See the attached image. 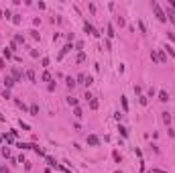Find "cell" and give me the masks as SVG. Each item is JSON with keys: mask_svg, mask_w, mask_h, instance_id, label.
<instances>
[{"mask_svg": "<svg viewBox=\"0 0 175 173\" xmlns=\"http://www.w3.org/2000/svg\"><path fill=\"white\" fill-rule=\"evenodd\" d=\"M151 6H153V12H155V16L161 20V23H165L167 20V16H165V12H163V8L157 4V2H151Z\"/></svg>", "mask_w": 175, "mask_h": 173, "instance_id": "6da1fadb", "label": "cell"}, {"mask_svg": "<svg viewBox=\"0 0 175 173\" xmlns=\"http://www.w3.org/2000/svg\"><path fill=\"white\" fill-rule=\"evenodd\" d=\"M84 31H86L88 35H92V37H100V33H98V29H96L94 25H90V23H84Z\"/></svg>", "mask_w": 175, "mask_h": 173, "instance_id": "7a4b0ae2", "label": "cell"}, {"mask_svg": "<svg viewBox=\"0 0 175 173\" xmlns=\"http://www.w3.org/2000/svg\"><path fill=\"white\" fill-rule=\"evenodd\" d=\"M71 49H73V47H71V43H67L65 47H63V49H61V51H59V55H57V59L61 61V59H63V57H65V55H67V53L71 51Z\"/></svg>", "mask_w": 175, "mask_h": 173, "instance_id": "3957f363", "label": "cell"}, {"mask_svg": "<svg viewBox=\"0 0 175 173\" xmlns=\"http://www.w3.org/2000/svg\"><path fill=\"white\" fill-rule=\"evenodd\" d=\"M157 53V61L159 63H167V53L163 51V49H159V51H155Z\"/></svg>", "mask_w": 175, "mask_h": 173, "instance_id": "277c9868", "label": "cell"}, {"mask_svg": "<svg viewBox=\"0 0 175 173\" xmlns=\"http://www.w3.org/2000/svg\"><path fill=\"white\" fill-rule=\"evenodd\" d=\"M88 145H90V147H98V145H100V138H98L96 134H90V136H88Z\"/></svg>", "mask_w": 175, "mask_h": 173, "instance_id": "5b68a950", "label": "cell"}, {"mask_svg": "<svg viewBox=\"0 0 175 173\" xmlns=\"http://www.w3.org/2000/svg\"><path fill=\"white\" fill-rule=\"evenodd\" d=\"M10 73H12V80H14V82H20V78H23V73H20V69H16V67H12V71H10Z\"/></svg>", "mask_w": 175, "mask_h": 173, "instance_id": "8992f818", "label": "cell"}, {"mask_svg": "<svg viewBox=\"0 0 175 173\" xmlns=\"http://www.w3.org/2000/svg\"><path fill=\"white\" fill-rule=\"evenodd\" d=\"M14 84H16V82L12 80V76H6V78H4V86H6V90H10Z\"/></svg>", "mask_w": 175, "mask_h": 173, "instance_id": "52a82bcc", "label": "cell"}, {"mask_svg": "<svg viewBox=\"0 0 175 173\" xmlns=\"http://www.w3.org/2000/svg\"><path fill=\"white\" fill-rule=\"evenodd\" d=\"M161 120H163V124L169 126V124H171V114H169V112H163V114H161Z\"/></svg>", "mask_w": 175, "mask_h": 173, "instance_id": "ba28073f", "label": "cell"}, {"mask_svg": "<svg viewBox=\"0 0 175 173\" xmlns=\"http://www.w3.org/2000/svg\"><path fill=\"white\" fill-rule=\"evenodd\" d=\"M106 35H108V39H114V37H116V33H114V27H112V25H108V27H106Z\"/></svg>", "mask_w": 175, "mask_h": 173, "instance_id": "9c48e42d", "label": "cell"}, {"mask_svg": "<svg viewBox=\"0 0 175 173\" xmlns=\"http://www.w3.org/2000/svg\"><path fill=\"white\" fill-rule=\"evenodd\" d=\"M159 100H161V102H169V94H167L165 90H161V92H159Z\"/></svg>", "mask_w": 175, "mask_h": 173, "instance_id": "30bf717a", "label": "cell"}, {"mask_svg": "<svg viewBox=\"0 0 175 173\" xmlns=\"http://www.w3.org/2000/svg\"><path fill=\"white\" fill-rule=\"evenodd\" d=\"M120 104H122V112H128V102H126V96H120Z\"/></svg>", "mask_w": 175, "mask_h": 173, "instance_id": "8fae6325", "label": "cell"}, {"mask_svg": "<svg viewBox=\"0 0 175 173\" xmlns=\"http://www.w3.org/2000/svg\"><path fill=\"white\" fill-rule=\"evenodd\" d=\"M163 51H165V53H169V55L175 59V49L171 47V45H165V47H163Z\"/></svg>", "mask_w": 175, "mask_h": 173, "instance_id": "7c38bea8", "label": "cell"}, {"mask_svg": "<svg viewBox=\"0 0 175 173\" xmlns=\"http://www.w3.org/2000/svg\"><path fill=\"white\" fill-rule=\"evenodd\" d=\"M25 76H27V80H29V82H37V78H35V71H33V69H29Z\"/></svg>", "mask_w": 175, "mask_h": 173, "instance_id": "4fadbf2b", "label": "cell"}, {"mask_svg": "<svg viewBox=\"0 0 175 173\" xmlns=\"http://www.w3.org/2000/svg\"><path fill=\"white\" fill-rule=\"evenodd\" d=\"M18 149L20 151H29V149H33V145L31 143H18Z\"/></svg>", "mask_w": 175, "mask_h": 173, "instance_id": "5bb4252c", "label": "cell"}, {"mask_svg": "<svg viewBox=\"0 0 175 173\" xmlns=\"http://www.w3.org/2000/svg\"><path fill=\"white\" fill-rule=\"evenodd\" d=\"M86 59H88V57H86V53H84V51H80V53H78V57H76V61H78V63H84Z\"/></svg>", "mask_w": 175, "mask_h": 173, "instance_id": "9a60e30c", "label": "cell"}, {"mask_svg": "<svg viewBox=\"0 0 175 173\" xmlns=\"http://www.w3.org/2000/svg\"><path fill=\"white\" fill-rule=\"evenodd\" d=\"M33 151H35L37 155H41V157H47V153H45V151L41 149V147H37V145H33Z\"/></svg>", "mask_w": 175, "mask_h": 173, "instance_id": "2e32d148", "label": "cell"}, {"mask_svg": "<svg viewBox=\"0 0 175 173\" xmlns=\"http://www.w3.org/2000/svg\"><path fill=\"white\" fill-rule=\"evenodd\" d=\"M65 84H67V88H69V90H73V88H76V84H78V82H76L73 78H67V80H65Z\"/></svg>", "mask_w": 175, "mask_h": 173, "instance_id": "e0dca14e", "label": "cell"}, {"mask_svg": "<svg viewBox=\"0 0 175 173\" xmlns=\"http://www.w3.org/2000/svg\"><path fill=\"white\" fill-rule=\"evenodd\" d=\"M29 112H31L33 116H39V106H37V104H33V106L29 108Z\"/></svg>", "mask_w": 175, "mask_h": 173, "instance_id": "ac0fdd59", "label": "cell"}, {"mask_svg": "<svg viewBox=\"0 0 175 173\" xmlns=\"http://www.w3.org/2000/svg\"><path fill=\"white\" fill-rule=\"evenodd\" d=\"M2 138L6 141V145H10V143H14V134H12V132H10V134H4Z\"/></svg>", "mask_w": 175, "mask_h": 173, "instance_id": "d6986e66", "label": "cell"}, {"mask_svg": "<svg viewBox=\"0 0 175 173\" xmlns=\"http://www.w3.org/2000/svg\"><path fill=\"white\" fill-rule=\"evenodd\" d=\"M165 16H169V20H171V23L175 25V10H169V8H167V12H165Z\"/></svg>", "mask_w": 175, "mask_h": 173, "instance_id": "ffe728a7", "label": "cell"}, {"mask_svg": "<svg viewBox=\"0 0 175 173\" xmlns=\"http://www.w3.org/2000/svg\"><path fill=\"white\" fill-rule=\"evenodd\" d=\"M10 20H12V25H20V14H12Z\"/></svg>", "mask_w": 175, "mask_h": 173, "instance_id": "44dd1931", "label": "cell"}, {"mask_svg": "<svg viewBox=\"0 0 175 173\" xmlns=\"http://www.w3.org/2000/svg\"><path fill=\"white\" fill-rule=\"evenodd\" d=\"M73 116H76V118H82V116H84L82 108H78V106H76V108H73Z\"/></svg>", "mask_w": 175, "mask_h": 173, "instance_id": "7402d4cb", "label": "cell"}, {"mask_svg": "<svg viewBox=\"0 0 175 173\" xmlns=\"http://www.w3.org/2000/svg\"><path fill=\"white\" fill-rule=\"evenodd\" d=\"M29 33H31V37H33V39L41 41V35H39V31H35V29H33V31H29Z\"/></svg>", "mask_w": 175, "mask_h": 173, "instance_id": "603a6c76", "label": "cell"}, {"mask_svg": "<svg viewBox=\"0 0 175 173\" xmlns=\"http://www.w3.org/2000/svg\"><path fill=\"white\" fill-rule=\"evenodd\" d=\"M90 108H92V110H98V100H96V98L90 100Z\"/></svg>", "mask_w": 175, "mask_h": 173, "instance_id": "cb8c5ba5", "label": "cell"}, {"mask_svg": "<svg viewBox=\"0 0 175 173\" xmlns=\"http://www.w3.org/2000/svg\"><path fill=\"white\" fill-rule=\"evenodd\" d=\"M14 104H16V106H18L20 110H29V108L25 106V102H23V100H14Z\"/></svg>", "mask_w": 175, "mask_h": 173, "instance_id": "d4e9b609", "label": "cell"}, {"mask_svg": "<svg viewBox=\"0 0 175 173\" xmlns=\"http://www.w3.org/2000/svg\"><path fill=\"white\" fill-rule=\"evenodd\" d=\"M92 84H94V78H92V76H86V82H84V86H86V88H90Z\"/></svg>", "mask_w": 175, "mask_h": 173, "instance_id": "484cf974", "label": "cell"}, {"mask_svg": "<svg viewBox=\"0 0 175 173\" xmlns=\"http://www.w3.org/2000/svg\"><path fill=\"white\" fill-rule=\"evenodd\" d=\"M67 104H69V106H73V108H76V106H78V100H76V98H71V96H69V98H67Z\"/></svg>", "mask_w": 175, "mask_h": 173, "instance_id": "4316f807", "label": "cell"}, {"mask_svg": "<svg viewBox=\"0 0 175 173\" xmlns=\"http://www.w3.org/2000/svg\"><path fill=\"white\" fill-rule=\"evenodd\" d=\"M2 155H4L6 159H10V149H8V147H2Z\"/></svg>", "mask_w": 175, "mask_h": 173, "instance_id": "83f0119b", "label": "cell"}, {"mask_svg": "<svg viewBox=\"0 0 175 173\" xmlns=\"http://www.w3.org/2000/svg\"><path fill=\"white\" fill-rule=\"evenodd\" d=\"M112 157H114V161H116V163H120V161H122V157H120V153H118V151H114V153H112Z\"/></svg>", "mask_w": 175, "mask_h": 173, "instance_id": "f1b7e54d", "label": "cell"}, {"mask_svg": "<svg viewBox=\"0 0 175 173\" xmlns=\"http://www.w3.org/2000/svg\"><path fill=\"white\" fill-rule=\"evenodd\" d=\"M41 80H43V82H51V73H49V71H45L43 76H41Z\"/></svg>", "mask_w": 175, "mask_h": 173, "instance_id": "f546056e", "label": "cell"}, {"mask_svg": "<svg viewBox=\"0 0 175 173\" xmlns=\"http://www.w3.org/2000/svg\"><path fill=\"white\" fill-rule=\"evenodd\" d=\"M138 102H140V106H147V104H149V100H147V96H140V98H138Z\"/></svg>", "mask_w": 175, "mask_h": 173, "instance_id": "4dcf8cb0", "label": "cell"}, {"mask_svg": "<svg viewBox=\"0 0 175 173\" xmlns=\"http://www.w3.org/2000/svg\"><path fill=\"white\" fill-rule=\"evenodd\" d=\"M45 159H47V163H49L51 167H57V163H55V159H53V157H45Z\"/></svg>", "mask_w": 175, "mask_h": 173, "instance_id": "1f68e13d", "label": "cell"}, {"mask_svg": "<svg viewBox=\"0 0 175 173\" xmlns=\"http://www.w3.org/2000/svg\"><path fill=\"white\" fill-rule=\"evenodd\" d=\"M18 126H20V129H23V130H31V126H29V124H27V122H23V120H20V122H18Z\"/></svg>", "mask_w": 175, "mask_h": 173, "instance_id": "d6a6232c", "label": "cell"}, {"mask_svg": "<svg viewBox=\"0 0 175 173\" xmlns=\"http://www.w3.org/2000/svg\"><path fill=\"white\" fill-rule=\"evenodd\" d=\"M138 29H140V33H147V27H145L143 20H138Z\"/></svg>", "mask_w": 175, "mask_h": 173, "instance_id": "836d02e7", "label": "cell"}, {"mask_svg": "<svg viewBox=\"0 0 175 173\" xmlns=\"http://www.w3.org/2000/svg\"><path fill=\"white\" fill-rule=\"evenodd\" d=\"M14 43H25V37H23V35H16V37H14Z\"/></svg>", "mask_w": 175, "mask_h": 173, "instance_id": "e575fe53", "label": "cell"}, {"mask_svg": "<svg viewBox=\"0 0 175 173\" xmlns=\"http://www.w3.org/2000/svg\"><path fill=\"white\" fill-rule=\"evenodd\" d=\"M118 130H120V134H122V136H128V130L124 129V126H118Z\"/></svg>", "mask_w": 175, "mask_h": 173, "instance_id": "d590c367", "label": "cell"}, {"mask_svg": "<svg viewBox=\"0 0 175 173\" xmlns=\"http://www.w3.org/2000/svg\"><path fill=\"white\" fill-rule=\"evenodd\" d=\"M76 49H78V51H84V43H82V41H78V43H76Z\"/></svg>", "mask_w": 175, "mask_h": 173, "instance_id": "8d00e7d4", "label": "cell"}, {"mask_svg": "<svg viewBox=\"0 0 175 173\" xmlns=\"http://www.w3.org/2000/svg\"><path fill=\"white\" fill-rule=\"evenodd\" d=\"M78 82H80V84H84V82H86V76H84V73H80V76H78Z\"/></svg>", "mask_w": 175, "mask_h": 173, "instance_id": "74e56055", "label": "cell"}, {"mask_svg": "<svg viewBox=\"0 0 175 173\" xmlns=\"http://www.w3.org/2000/svg\"><path fill=\"white\" fill-rule=\"evenodd\" d=\"M2 98H10V90H6V88H4V92H2Z\"/></svg>", "mask_w": 175, "mask_h": 173, "instance_id": "f35d334b", "label": "cell"}, {"mask_svg": "<svg viewBox=\"0 0 175 173\" xmlns=\"http://www.w3.org/2000/svg\"><path fill=\"white\" fill-rule=\"evenodd\" d=\"M55 88H57V84H55V82H51V84H49V92H55Z\"/></svg>", "mask_w": 175, "mask_h": 173, "instance_id": "ab89813d", "label": "cell"}, {"mask_svg": "<svg viewBox=\"0 0 175 173\" xmlns=\"http://www.w3.org/2000/svg\"><path fill=\"white\" fill-rule=\"evenodd\" d=\"M88 8H90V12H92V14H96V6H94V4H88Z\"/></svg>", "mask_w": 175, "mask_h": 173, "instance_id": "60d3db41", "label": "cell"}, {"mask_svg": "<svg viewBox=\"0 0 175 173\" xmlns=\"http://www.w3.org/2000/svg\"><path fill=\"white\" fill-rule=\"evenodd\" d=\"M122 116H124V114H120V112H114V118H116V120H122Z\"/></svg>", "mask_w": 175, "mask_h": 173, "instance_id": "b9f144b4", "label": "cell"}, {"mask_svg": "<svg viewBox=\"0 0 175 173\" xmlns=\"http://www.w3.org/2000/svg\"><path fill=\"white\" fill-rule=\"evenodd\" d=\"M104 49H106V51H110V41H108V39L104 41Z\"/></svg>", "mask_w": 175, "mask_h": 173, "instance_id": "7bdbcfd3", "label": "cell"}, {"mask_svg": "<svg viewBox=\"0 0 175 173\" xmlns=\"http://www.w3.org/2000/svg\"><path fill=\"white\" fill-rule=\"evenodd\" d=\"M41 63H43V67H49V59H47V57H43V61H41Z\"/></svg>", "mask_w": 175, "mask_h": 173, "instance_id": "ee69618b", "label": "cell"}, {"mask_svg": "<svg viewBox=\"0 0 175 173\" xmlns=\"http://www.w3.org/2000/svg\"><path fill=\"white\" fill-rule=\"evenodd\" d=\"M0 173H8V167H6V165H2V167H0Z\"/></svg>", "mask_w": 175, "mask_h": 173, "instance_id": "f6af8a7d", "label": "cell"}, {"mask_svg": "<svg viewBox=\"0 0 175 173\" xmlns=\"http://www.w3.org/2000/svg\"><path fill=\"white\" fill-rule=\"evenodd\" d=\"M149 173H165V171H161V169H153V171H149Z\"/></svg>", "mask_w": 175, "mask_h": 173, "instance_id": "bcb514c9", "label": "cell"}, {"mask_svg": "<svg viewBox=\"0 0 175 173\" xmlns=\"http://www.w3.org/2000/svg\"><path fill=\"white\" fill-rule=\"evenodd\" d=\"M116 173H120V171H116Z\"/></svg>", "mask_w": 175, "mask_h": 173, "instance_id": "7dc6e473", "label": "cell"}]
</instances>
